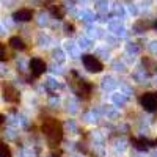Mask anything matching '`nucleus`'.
Returning a JSON list of instances; mask_svg holds the SVG:
<instances>
[{
	"label": "nucleus",
	"mask_w": 157,
	"mask_h": 157,
	"mask_svg": "<svg viewBox=\"0 0 157 157\" xmlns=\"http://www.w3.org/2000/svg\"><path fill=\"white\" fill-rule=\"evenodd\" d=\"M13 17H14V21H17V22H29L33 17V11L27 10V8H22V10L16 11L14 14H13Z\"/></svg>",
	"instance_id": "423d86ee"
},
{
	"label": "nucleus",
	"mask_w": 157,
	"mask_h": 157,
	"mask_svg": "<svg viewBox=\"0 0 157 157\" xmlns=\"http://www.w3.org/2000/svg\"><path fill=\"white\" fill-rule=\"evenodd\" d=\"M78 82H80V86L77 88V94L80 96V98H88L90 91H91V85L86 83L85 80H78Z\"/></svg>",
	"instance_id": "0eeeda50"
},
{
	"label": "nucleus",
	"mask_w": 157,
	"mask_h": 157,
	"mask_svg": "<svg viewBox=\"0 0 157 157\" xmlns=\"http://www.w3.org/2000/svg\"><path fill=\"white\" fill-rule=\"evenodd\" d=\"M30 69H32V74H33L35 77H39L41 74H44V71H46V63H44V60H41V58H32V61H30Z\"/></svg>",
	"instance_id": "20e7f679"
},
{
	"label": "nucleus",
	"mask_w": 157,
	"mask_h": 157,
	"mask_svg": "<svg viewBox=\"0 0 157 157\" xmlns=\"http://www.w3.org/2000/svg\"><path fill=\"white\" fill-rule=\"evenodd\" d=\"M50 11H52V14H54V16H57L58 19H61V17L64 16V13H63L61 6H50Z\"/></svg>",
	"instance_id": "1a4fd4ad"
},
{
	"label": "nucleus",
	"mask_w": 157,
	"mask_h": 157,
	"mask_svg": "<svg viewBox=\"0 0 157 157\" xmlns=\"http://www.w3.org/2000/svg\"><path fill=\"white\" fill-rule=\"evenodd\" d=\"M143 64H146V66H149V72H154V61L151 60V58H148V57H145L143 58Z\"/></svg>",
	"instance_id": "9b49d317"
},
{
	"label": "nucleus",
	"mask_w": 157,
	"mask_h": 157,
	"mask_svg": "<svg viewBox=\"0 0 157 157\" xmlns=\"http://www.w3.org/2000/svg\"><path fill=\"white\" fill-rule=\"evenodd\" d=\"M0 151H2V157H11V151H10V148L5 145V143H2Z\"/></svg>",
	"instance_id": "9d476101"
},
{
	"label": "nucleus",
	"mask_w": 157,
	"mask_h": 157,
	"mask_svg": "<svg viewBox=\"0 0 157 157\" xmlns=\"http://www.w3.org/2000/svg\"><path fill=\"white\" fill-rule=\"evenodd\" d=\"M10 44H11L13 49H16V50H25V44H24V41H22L19 36L10 38Z\"/></svg>",
	"instance_id": "6e6552de"
},
{
	"label": "nucleus",
	"mask_w": 157,
	"mask_h": 157,
	"mask_svg": "<svg viewBox=\"0 0 157 157\" xmlns=\"http://www.w3.org/2000/svg\"><path fill=\"white\" fill-rule=\"evenodd\" d=\"M43 132L46 134L50 146H57L63 138V127L61 123L55 118H46L43 123Z\"/></svg>",
	"instance_id": "f257e3e1"
},
{
	"label": "nucleus",
	"mask_w": 157,
	"mask_h": 157,
	"mask_svg": "<svg viewBox=\"0 0 157 157\" xmlns=\"http://www.w3.org/2000/svg\"><path fill=\"white\" fill-rule=\"evenodd\" d=\"M140 104L145 110L155 112L157 110V93H145L140 98Z\"/></svg>",
	"instance_id": "7ed1b4c3"
},
{
	"label": "nucleus",
	"mask_w": 157,
	"mask_h": 157,
	"mask_svg": "<svg viewBox=\"0 0 157 157\" xmlns=\"http://www.w3.org/2000/svg\"><path fill=\"white\" fill-rule=\"evenodd\" d=\"M3 98H5L6 102H13V104H16L19 101L17 91L14 90V86H11V85H5L3 86Z\"/></svg>",
	"instance_id": "39448f33"
},
{
	"label": "nucleus",
	"mask_w": 157,
	"mask_h": 157,
	"mask_svg": "<svg viewBox=\"0 0 157 157\" xmlns=\"http://www.w3.org/2000/svg\"><path fill=\"white\" fill-rule=\"evenodd\" d=\"M82 61H83L85 69H86V71H90V72L98 74V72H101V71L104 69L102 63H101L96 57H93V55H83V57H82Z\"/></svg>",
	"instance_id": "f03ea898"
}]
</instances>
